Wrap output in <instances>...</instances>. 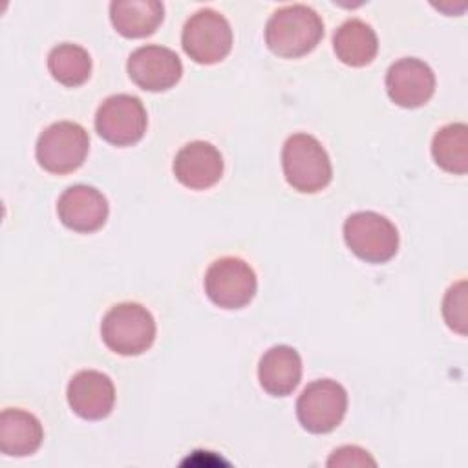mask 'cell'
<instances>
[{
  "label": "cell",
  "mask_w": 468,
  "mask_h": 468,
  "mask_svg": "<svg viewBox=\"0 0 468 468\" xmlns=\"http://www.w3.org/2000/svg\"><path fill=\"white\" fill-rule=\"evenodd\" d=\"M58 219L71 230L90 234L99 230L108 219V201L93 186L73 185L57 201Z\"/></svg>",
  "instance_id": "obj_13"
},
{
  "label": "cell",
  "mask_w": 468,
  "mask_h": 468,
  "mask_svg": "<svg viewBox=\"0 0 468 468\" xmlns=\"http://www.w3.org/2000/svg\"><path fill=\"white\" fill-rule=\"evenodd\" d=\"M431 155L437 166L450 174L468 172V126L464 122H452L433 135Z\"/></svg>",
  "instance_id": "obj_19"
},
{
  "label": "cell",
  "mask_w": 468,
  "mask_h": 468,
  "mask_svg": "<svg viewBox=\"0 0 468 468\" xmlns=\"http://www.w3.org/2000/svg\"><path fill=\"white\" fill-rule=\"evenodd\" d=\"M174 176L186 188H210L223 176V157L219 150L207 141L188 143L176 154Z\"/></svg>",
  "instance_id": "obj_14"
},
{
  "label": "cell",
  "mask_w": 468,
  "mask_h": 468,
  "mask_svg": "<svg viewBox=\"0 0 468 468\" xmlns=\"http://www.w3.org/2000/svg\"><path fill=\"white\" fill-rule=\"evenodd\" d=\"M185 53L197 64H216L223 60L232 48V29L229 20L214 9L194 13L181 35Z\"/></svg>",
  "instance_id": "obj_6"
},
{
  "label": "cell",
  "mask_w": 468,
  "mask_h": 468,
  "mask_svg": "<svg viewBox=\"0 0 468 468\" xmlns=\"http://www.w3.org/2000/svg\"><path fill=\"white\" fill-rule=\"evenodd\" d=\"M386 90L397 106L419 108L431 99L435 75L431 68L419 58H400L393 62L386 73Z\"/></svg>",
  "instance_id": "obj_11"
},
{
  "label": "cell",
  "mask_w": 468,
  "mask_h": 468,
  "mask_svg": "<svg viewBox=\"0 0 468 468\" xmlns=\"http://www.w3.org/2000/svg\"><path fill=\"white\" fill-rule=\"evenodd\" d=\"M148 117L143 102L128 93H117L102 101L95 113L97 133L115 146H130L143 139Z\"/></svg>",
  "instance_id": "obj_9"
},
{
  "label": "cell",
  "mask_w": 468,
  "mask_h": 468,
  "mask_svg": "<svg viewBox=\"0 0 468 468\" xmlns=\"http://www.w3.org/2000/svg\"><path fill=\"white\" fill-rule=\"evenodd\" d=\"M442 314L450 329L466 335V280L453 283L442 302Z\"/></svg>",
  "instance_id": "obj_21"
},
{
  "label": "cell",
  "mask_w": 468,
  "mask_h": 468,
  "mask_svg": "<svg viewBox=\"0 0 468 468\" xmlns=\"http://www.w3.org/2000/svg\"><path fill=\"white\" fill-rule=\"evenodd\" d=\"M329 468H349V466H377L375 459L358 446H342L331 453L327 459Z\"/></svg>",
  "instance_id": "obj_22"
},
{
  "label": "cell",
  "mask_w": 468,
  "mask_h": 468,
  "mask_svg": "<svg viewBox=\"0 0 468 468\" xmlns=\"http://www.w3.org/2000/svg\"><path fill=\"white\" fill-rule=\"evenodd\" d=\"M261 388L272 397H287L302 380V358L291 346H274L263 353L258 364Z\"/></svg>",
  "instance_id": "obj_15"
},
{
  "label": "cell",
  "mask_w": 468,
  "mask_h": 468,
  "mask_svg": "<svg viewBox=\"0 0 468 468\" xmlns=\"http://www.w3.org/2000/svg\"><path fill=\"white\" fill-rule=\"evenodd\" d=\"M347 393L342 384L322 378L307 384L298 397L296 415L300 424L311 433H329L344 419Z\"/></svg>",
  "instance_id": "obj_8"
},
{
  "label": "cell",
  "mask_w": 468,
  "mask_h": 468,
  "mask_svg": "<svg viewBox=\"0 0 468 468\" xmlns=\"http://www.w3.org/2000/svg\"><path fill=\"white\" fill-rule=\"evenodd\" d=\"M90 150L88 132L71 121L49 124L37 141L35 155L38 165L51 174H69L82 166Z\"/></svg>",
  "instance_id": "obj_4"
},
{
  "label": "cell",
  "mask_w": 468,
  "mask_h": 468,
  "mask_svg": "<svg viewBox=\"0 0 468 468\" xmlns=\"http://www.w3.org/2000/svg\"><path fill=\"white\" fill-rule=\"evenodd\" d=\"M42 439V424L33 413L16 408H7L0 413V450L4 455H31L40 448Z\"/></svg>",
  "instance_id": "obj_16"
},
{
  "label": "cell",
  "mask_w": 468,
  "mask_h": 468,
  "mask_svg": "<svg viewBox=\"0 0 468 468\" xmlns=\"http://www.w3.org/2000/svg\"><path fill=\"white\" fill-rule=\"evenodd\" d=\"M344 239L349 250L367 263H386L399 250V230L384 216L362 210L344 223Z\"/></svg>",
  "instance_id": "obj_5"
},
{
  "label": "cell",
  "mask_w": 468,
  "mask_h": 468,
  "mask_svg": "<svg viewBox=\"0 0 468 468\" xmlns=\"http://www.w3.org/2000/svg\"><path fill=\"white\" fill-rule=\"evenodd\" d=\"M68 404L86 420L108 417L115 404V388L108 375L95 369H82L68 384Z\"/></svg>",
  "instance_id": "obj_12"
},
{
  "label": "cell",
  "mask_w": 468,
  "mask_h": 468,
  "mask_svg": "<svg viewBox=\"0 0 468 468\" xmlns=\"http://www.w3.org/2000/svg\"><path fill=\"white\" fill-rule=\"evenodd\" d=\"M126 69L130 79L146 91H165L177 84L183 64L176 51L165 46H141L128 57Z\"/></svg>",
  "instance_id": "obj_10"
},
{
  "label": "cell",
  "mask_w": 468,
  "mask_h": 468,
  "mask_svg": "<svg viewBox=\"0 0 468 468\" xmlns=\"http://www.w3.org/2000/svg\"><path fill=\"white\" fill-rule=\"evenodd\" d=\"M252 267L236 256L216 260L205 272V292L212 303L223 309H241L256 294Z\"/></svg>",
  "instance_id": "obj_7"
},
{
  "label": "cell",
  "mask_w": 468,
  "mask_h": 468,
  "mask_svg": "<svg viewBox=\"0 0 468 468\" xmlns=\"http://www.w3.org/2000/svg\"><path fill=\"white\" fill-rule=\"evenodd\" d=\"M282 166L287 183L302 194H314L325 188L333 177L325 148L309 133H294L285 141Z\"/></svg>",
  "instance_id": "obj_2"
},
{
  "label": "cell",
  "mask_w": 468,
  "mask_h": 468,
  "mask_svg": "<svg viewBox=\"0 0 468 468\" xmlns=\"http://www.w3.org/2000/svg\"><path fill=\"white\" fill-rule=\"evenodd\" d=\"M324 37L320 15L303 5L292 4L272 13L265 27L267 48L283 58H296L313 51Z\"/></svg>",
  "instance_id": "obj_1"
},
{
  "label": "cell",
  "mask_w": 468,
  "mask_h": 468,
  "mask_svg": "<svg viewBox=\"0 0 468 468\" xmlns=\"http://www.w3.org/2000/svg\"><path fill=\"white\" fill-rule=\"evenodd\" d=\"M101 336L113 353L135 356L154 344L155 322L150 311L141 303L122 302L104 314Z\"/></svg>",
  "instance_id": "obj_3"
},
{
  "label": "cell",
  "mask_w": 468,
  "mask_h": 468,
  "mask_svg": "<svg viewBox=\"0 0 468 468\" xmlns=\"http://www.w3.org/2000/svg\"><path fill=\"white\" fill-rule=\"evenodd\" d=\"M333 48L340 62L353 68H362L375 58L378 51V40L369 24L358 18H351L336 29L333 37Z\"/></svg>",
  "instance_id": "obj_18"
},
{
  "label": "cell",
  "mask_w": 468,
  "mask_h": 468,
  "mask_svg": "<svg viewBox=\"0 0 468 468\" xmlns=\"http://www.w3.org/2000/svg\"><path fill=\"white\" fill-rule=\"evenodd\" d=\"M165 7L157 0H115L110 4V20L126 38L152 35L163 22Z\"/></svg>",
  "instance_id": "obj_17"
},
{
  "label": "cell",
  "mask_w": 468,
  "mask_h": 468,
  "mask_svg": "<svg viewBox=\"0 0 468 468\" xmlns=\"http://www.w3.org/2000/svg\"><path fill=\"white\" fill-rule=\"evenodd\" d=\"M48 69L57 82L75 88L90 79L91 58L84 48L64 42L49 51Z\"/></svg>",
  "instance_id": "obj_20"
}]
</instances>
